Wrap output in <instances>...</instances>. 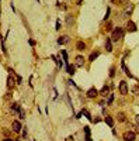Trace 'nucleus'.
<instances>
[{
	"label": "nucleus",
	"instance_id": "f257e3e1",
	"mask_svg": "<svg viewBox=\"0 0 139 141\" xmlns=\"http://www.w3.org/2000/svg\"><path fill=\"white\" fill-rule=\"evenodd\" d=\"M124 37V30L121 27H117L112 30V34H111V39L114 41V42H117V41H119V39Z\"/></svg>",
	"mask_w": 139,
	"mask_h": 141
},
{
	"label": "nucleus",
	"instance_id": "f03ea898",
	"mask_svg": "<svg viewBox=\"0 0 139 141\" xmlns=\"http://www.w3.org/2000/svg\"><path fill=\"white\" fill-rule=\"evenodd\" d=\"M119 92H121V95H128V83L125 82V80H121L119 82Z\"/></svg>",
	"mask_w": 139,
	"mask_h": 141
},
{
	"label": "nucleus",
	"instance_id": "7ed1b4c3",
	"mask_svg": "<svg viewBox=\"0 0 139 141\" xmlns=\"http://www.w3.org/2000/svg\"><path fill=\"white\" fill-rule=\"evenodd\" d=\"M135 138H136V134L134 131H128V133L124 134V140L125 141H135Z\"/></svg>",
	"mask_w": 139,
	"mask_h": 141
},
{
	"label": "nucleus",
	"instance_id": "20e7f679",
	"mask_svg": "<svg viewBox=\"0 0 139 141\" xmlns=\"http://www.w3.org/2000/svg\"><path fill=\"white\" fill-rule=\"evenodd\" d=\"M21 123L18 121V120H16V121H13V124H11V130L14 131V133H20L21 131Z\"/></svg>",
	"mask_w": 139,
	"mask_h": 141
},
{
	"label": "nucleus",
	"instance_id": "39448f33",
	"mask_svg": "<svg viewBox=\"0 0 139 141\" xmlns=\"http://www.w3.org/2000/svg\"><path fill=\"white\" fill-rule=\"evenodd\" d=\"M127 30H128L129 33H135L138 28H136V24H135L134 21H131V20H129V21L127 23Z\"/></svg>",
	"mask_w": 139,
	"mask_h": 141
},
{
	"label": "nucleus",
	"instance_id": "423d86ee",
	"mask_svg": "<svg viewBox=\"0 0 139 141\" xmlns=\"http://www.w3.org/2000/svg\"><path fill=\"white\" fill-rule=\"evenodd\" d=\"M97 95H98V90L96 89V88H91V89L87 90V97L89 99H94Z\"/></svg>",
	"mask_w": 139,
	"mask_h": 141
},
{
	"label": "nucleus",
	"instance_id": "0eeeda50",
	"mask_svg": "<svg viewBox=\"0 0 139 141\" xmlns=\"http://www.w3.org/2000/svg\"><path fill=\"white\" fill-rule=\"evenodd\" d=\"M69 41H70V37H69V35H62V37H59V38H58V44H59V45L67 44Z\"/></svg>",
	"mask_w": 139,
	"mask_h": 141
},
{
	"label": "nucleus",
	"instance_id": "6e6552de",
	"mask_svg": "<svg viewBox=\"0 0 139 141\" xmlns=\"http://www.w3.org/2000/svg\"><path fill=\"white\" fill-rule=\"evenodd\" d=\"M75 65H76V66L77 68H82L84 65V58L82 55H77L76 56V62H75Z\"/></svg>",
	"mask_w": 139,
	"mask_h": 141
},
{
	"label": "nucleus",
	"instance_id": "1a4fd4ad",
	"mask_svg": "<svg viewBox=\"0 0 139 141\" xmlns=\"http://www.w3.org/2000/svg\"><path fill=\"white\" fill-rule=\"evenodd\" d=\"M14 85H16V82H14V76L10 75V76L7 78V88H9V89H13V88H14Z\"/></svg>",
	"mask_w": 139,
	"mask_h": 141
},
{
	"label": "nucleus",
	"instance_id": "9d476101",
	"mask_svg": "<svg viewBox=\"0 0 139 141\" xmlns=\"http://www.w3.org/2000/svg\"><path fill=\"white\" fill-rule=\"evenodd\" d=\"M106 50H107V52H111V51H112V42H111V38H108V37L106 38Z\"/></svg>",
	"mask_w": 139,
	"mask_h": 141
},
{
	"label": "nucleus",
	"instance_id": "9b49d317",
	"mask_svg": "<svg viewBox=\"0 0 139 141\" xmlns=\"http://www.w3.org/2000/svg\"><path fill=\"white\" fill-rule=\"evenodd\" d=\"M76 50L84 51V50H86V44H84L83 41H77V42H76Z\"/></svg>",
	"mask_w": 139,
	"mask_h": 141
},
{
	"label": "nucleus",
	"instance_id": "f8f14e48",
	"mask_svg": "<svg viewBox=\"0 0 139 141\" xmlns=\"http://www.w3.org/2000/svg\"><path fill=\"white\" fill-rule=\"evenodd\" d=\"M100 95L104 96V97H106V96H108V95H110V88H108V86H104V88L100 90Z\"/></svg>",
	"mask_w": 139,
	"mask_h": 141
},
{
	"label": "nucleus",
	"instance_id": "ddd939ff",
	"mask_svg": "<svg viewBox=\"0 0 139 141\" xmlns=\"http://www.w3.org/2000/svg\"><path fill=\"white\" fill-rule=\"evenodd\" d=\"M106 123L108 124V127H114V120H112V117H110V116H106Z\"/></svg>",
	"mask_w": 139,
	"mask_h": 141
},
{
	"label": "nucleus",
	"instance_id": "4468645a",
	"mask_svg": "<svg viewBox=\"0 0 139 141\" xmlns=\"http://www.w3.org/2000/svg\"><path fill=\"white\" fill-rule=\"evenodd\" d=\"M117 120H118V121H121V123H124V121L127 120V117H125V114H124V113H118V114H117Z\"/></svg>",
	"mask_w": 139,
	"mask_h": 141
},
{
	"label": "nucleus",
	"instance_id": "2eb2a0df",
	"mask_svg": "<svg viewBox=\"0 0 139 141\" xmlns=\"http://www.w3.org/2000/svg\"><path fill=\"white\" fill-rule=\"evenodd\" d=\"M121 66H122L124 72L127 73L128 76H131V78H132V75H131V72H129V71H128V68H127V65H125V62H124V59H122V62H121Z\"/></svg>",
	"mask_w": 139,
	"mask_h": 141
},
{
	"label": "nucleus",
	"instance_id": "dca6fc26",
	"mask_svg": "<svg viewBox=\"0 0 139 141\" xmlns=\"http://www.w3.org/2000/svg\"><path fill=\"white\" fill-rule=\"evenodd\" d=\"M73 23H75V18H73L70 14H67V16H66V24H67V26H72Z\"/></svg>",
	"mask_w": 139,
	"mask_h": 141
},
{
	"label": "nucleus",
	"instance_id": "f3484780",
	"mask_svg": "<svg viewBox=\"0 0 139 141\" xmlns=\"http://www.w3.org/2000/svg\"><path fill=\"white\" fill-rule=\"evenodd\" d=\"M98 55H100V52H91L89 56V61H94L96 58H98Z\"/></svg>",
	"mask_w": 139,
	"mask_h": 141
},
{
	"label": "nucleus",
	"instance_id": "a211bd4d",
	"mask_svg": "<svg viewBox=\"0 0 139 141\" xmlns=\"http://www.w3.org/2000/svg\"><path fill=\"white\" fill-rule=\"evenodd\" d=\"M62 56H63V61H65V64H69V59H67V54H66V51L65 50H62Z\"/></svg>",
	"mask_w": 139,
	"mask_h": 141
},
{
	"label": "nucleus",
	"instance_id": "6ab92c4d",
	"mask_svg": "<svg viewBox=\"0 0 139 141\" xmlns=\"http://www.w3.org/2000/svg\"><path fill=\"white\" fill-rule=\"evenodd\" d=\"M52 58H53V59L56 61V64H58V68H62V66H63V62H62L61 59H59V58H56L55 55H52Z\"/></svg>",
	"mask_w": 139,
	"mask_h": 141
},
{
	"label": "nucleus",
	"instance_id": "aec40b11",
	"mask_svg": "<svg viewBox=\"0 0 139 141\" xmlns=\"http://www.w3.org/2000/svg\"><path fill=\"white\" fill-rule=\"evenodd\" d=\"M132 92H134V95H135V96H138V95H139V86H138V85H135L134 88H132Z\"/></svg>",
	"mask_w": 139,
	"mask_h": 141
},
{
	"label": "nucleus",
	"instance_id": "412c9836",
	"mask_svg": "<svg viewBox=\"0 0 139 141\" xmlns=\"http://www.w3.org/2000/svg\"><path fill=\"white\" fill-rule=\"evenodd\" d=\"M67 73H69V75H73V73H75V66L67 65Z\"/></svg>",
	"mask_w": 139,
	"mask_h": 141
},
{
	"label": "nucleus",
	"instance_id": "4be33fe9",
	"mask_svg": "<svg viewBox=\"0 0 139 141\" xmlns=\"http://www.w3.org/2000/svg\"><path fill=\"white\" fill-rule=\"evenodd\" d=\"M132 10H134V6H129V9H128V10H125V13H124V14H125V16H131Z\"/></svg>",
	"mask_w": 139,
	"mask_h": 141
},
{
	"label": "nucleus",
	"instance_id": "5701e85b",
	"mask_svg": "<svg viewBox=\"0 0 139 141\" xmlns=\"http://www.w3.org/2000/svg\"><path fill=\"white\" fill-rule=\"evenodd\" d=\"M82 114H84V116H86V117L89 118V120H93V118H91V116H90V113L87 112V110H84V109L82 110Z\"/></svg>",
	"mask_w": 139,
	"mask_h": 141
},
{
	"label": "nucleus",
	"instance_id": "b1692460",
	"mask_svg": "<svg viewBox=\"0 0 139 141\" xmlns=\"http://www.w3.org/2000/svg\"><path fill=\"white\" fill-rule=\"evenodd\" d=\"M11 109H13V110H16V112H20V110H21V109H20V106H18V103H13Z\"/></svg>",
	"mask_w": 139,
	"mask_h": 141
},
{
	"label": "nucleus",
	"instance_id": "393cba45",
	"mask_svg": "<svg viewBox=\"0 0 139 141\" xmlns=\"http://www.w3.org/2000/svg\"><path fill=\"white\" fill-rule=\"evenodd\" d=\"M115 76V68L112 66L111 69H110V78H114Z\"/></svg>",
	"mask_w": 139,
	"mask_h": 141
},
{
	"label": "nucleus",
	"instance_id": "a878e982",
	"mask_svg": "<svg viewBox=\"0 0 139 141\" xmlns=\"http://www.w3.org/2000/svg\"><path fill=\"white\" fill-rule=\"evenodd\" d=\"M18 114H20V118H24V117H25V113H24V110H20V112H18Z\"/></svg>",
	"mask_w": 139,
	"mask_h": 141
},
{
	"label": "nucleus",
	"instance_id": "bb28decb",
	"mask_svg": "<svg viewBox=\"0 0 139 141\" xmlns=\"http://www.w3.org/2000/svg\"><path fill=\"white\" fill-rule=\"evenodd\" d=\"M55 28H56V30H59V28H61V21H59V20H56V26H55Z\"/></svg>",
	"mask_w": 139,
	"mask_h": 141
},
{
	"label": "nucleus",
	"instance_id": "cd10ccee",
	"mask_svg": "<svg viewBox=\"0 0 139 141\" xmlns=\"http://www.w3.org/2000/svg\"><path fill=\"white\" fill-rule=\"evenodd\" d=\"M22 138H27V128L22 130Z\"/></svg>",
	"mask_w": 139,
	"mask_h": 141
},
{
	"label": "nucleus",
	"instance_id": "c85d7f7f",
	"mask_svg": "<svg viewBox=\"0 0 139 141\" xmlns=\"http://www.w3.org/2000/svg\"><path fill=\"white\" fill-rule=\"evenodd\" d=\"M112 100H114V95H110V99H108V104H111Z\"/></svg>",
	"mask_w": 139,
	"mask_h": 141
},
{
	"label": "nucleus",
	"instance_id": "c756f323",
	"mask_svg": "<svg viewBox=\"0 0 139 141\" xmlns=\"http://www.w3.org/2000/svg\"><path fill=\"white\" fill-rule=\"evenodd\" d=\"M108 16H110V7L107 9V14L104 16V20H107V18H108Z\"/></svg>",
	"mask_w": 139,
	"mask_h": 141
},
{
	"label": "nucleus",
	"instance_id": "7c9ffc66",
	"mask_svg": "<svg viewBox=\"0 0 139 141\" xmlns=\"http://www.w3.org/2000/svg\"><path fill=\"white\" fill-rule=\"evenodd\" d=\"M107 30H112V24H111V23H110V24L107 26Z\"/></svg>",
	"mask_w": 139,
	"mask_h": 141
},
{
	"label": "nucleus",
	"instance_id": "2f4dec72",
	"mask_svg": "<svg viewBox=\"0 0 139 141\" xmlns=\"http://www.w3.org/2000/svg\"><path fill=\"white\" fill-rule=\"evenodd\" d=\"M69 83H70V85H73V86H76V83H75V82H73L72 79H70V80H69ZM76 88H77V86H76Z\"/></svg>",
	"mask_w": 139,
	"mask_h": 141
},
{
	"label": "nucleus",
	"instance_id": "473e14b6",
	"mask_svg": "<svg viewBox=\"0 0 139 141\" xmlns=\"http://www.w3.org/2000/svg\"><path fill=\"white\" fill-rule=\"evenodd\" d=\"M30 45H35V41H34V39H30Z\"/></svg>",
	"mask_w": 139,
	"mask_h": 141
},
{
	"label": "nucleus",
	"instance_id": "72a5a7b5",
	"mask_svg": "<svg viewBox=\"0 0 139 141\" xmlns=\"http://www.w3.org/2000/svg\"><path fill=\"white\" fill-rule=\"evenodd\" d=\"M118 1H119V3H124V4H125V3H128V0H118Z\"/></svg>",
	"mask_w": 139,
	"mask_h": 141
},
{
	"label": "nucleus",
	"instance_id": "f704fd0d",
	"mask_svg": "<svg viewBox=\"0 0 139 141\" xmlns=\"http://www.w3.org/2000/svg\"><path fill=\"white\" fill-rule=\"evenodd\" d=\"M136 123L139 124V114H138V116H136Z\"/></svg>",
	"mask_w": 139,
	"mask_h": 141
},
{
	"label": "nucleus",
	"instance_id": "c9c22d12",
	"mask_svg": "<svg viewBox=\"0 0 139 141\" xmlns=\"http://www.w3.org/2000/svg\"><path fill=\"white\" fill-rule=\"evenodd\" d=\"M136 133H139V124L136 126Z\"/></svg>",
	"mask_w": 139,
	"mask_h": 141
},
{
	"label": "nucleus",
	"instance_id": "e433bc0d",
	"mask_svg": "<svg viewBox=\"0 0 139 141\" xmlns=\"http://www.w3.org/2000/svg\"><path fill=\"white\" fill-rule=\"evenodd\" d=\"M6 141H11V140H6Z\"/></svg>",
	"mask_w": 139,
	"mask_h": 141
}]
</instances>
